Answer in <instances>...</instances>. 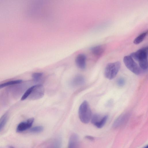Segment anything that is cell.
<instances>
[{
  "label": "cell",
  "instance_id": "8",
  "mask_svg": "<svg viewBox=\"0 0 148 148\" xmlns=\"http://www.w3.org/2000/svg\"><path fill=\"white\" fill-rule=\"evenodd\" d=\"M79 142L78 135L75 133L72 134L69 138L68 148H78Z\"/></svg>",
  "mask_w": 148,
  "mask_h": 148
},
{
  "label": "cell",
  "instance_id": "2",
  "mask_svg": "<svg viewBox=\"0 0 148 148\" xmlns=\"http://www.w3.org/2000/svg\"><path fill=\"white\" fill-rule=\"evenodd\" d=\"M78 114L80 120L84 123H88L91 120L92 112L89 105L87 101H84L80 105L79 109Z\"/></svg>",
  "mask_w": 148,
  "mask_h": 148
},
{
  "label": "cell",
  "instance_id": "5",
  "mask_svg": "<svg viewBox=\"0 0 148 148\" xmlns=\"http://www.w3.org/2000/svg\"><path fill=\"white\" fill-rule=\"evenodd\" d=\"M45 89L43 85L37 84L33 86L32 92L29 96L33 100H37L42 98L44 95Z\"/></svg>",
  "mask_w": 148,
  "mask_h": 148
},
{
  "label": "cell",
  "instance_id": "4",
  "mask_svg": "<svg viewBox=\"0 0 148 148\" xmlns=\"http://www.w3.org/2000/svg\"><path fill=\"white\" fill-rule=\"evenodd\" d=\"M124 63L126 67L136 75H139L141 72V69L130 56L124 57Z\"/></svg>",
  "mask_w": 148,
  "mask_h": 148
},
{
  "label": "cell",
  "instance_id": "19",
  "mask_svg": "<svg viewBox=\"0 0 148 148\" xmlns=\"http://www.w3.org/2000/svg\"><path fill=\"white\" fill-rule=\"evenodd\" d=\"M125 80L123 77H120L117 80V84L119 87L123 86L125 85Z\"/></svg>",
  "mask_w": 148,
  "mask_h": 148
},
{
  "label": "cell",
  "instance_id": "21",
  "mask_svg": "<svg viewBox=\"0 0 148 148\" xmlns=\"http://www.w3.org/2000/svg\"><path fill=\"white\" fill-rule=\"evenodd\" d=\"M8 148H15L12 146H9L8 147Z\"/></svg>",
  "mask_w": 148,
  "mask_h": 148
},
{
  "label": "cell",
  "instance_id": "11",
  "mask_svg": "<svg viewBox=\"0 0 148 148\" xmlns=\"http://www.w3.org/2000/svg\"><path fill=\"white\" fill-rule=\"evenodd\" d=\"M90 50L92 53L95 55H101L104 51V47L102 45H97L92 47Z\"/></svg>",
  "mask_w": 148,
  "mask_h": 148
},
{
  "label": "cell",
  "instance_id": "12",
  "mask_svg": "<svg viewBox=\"0 0 148 148\" xmlns=\"http://www.w3.org/2000/svg\"><path fill=\"white\" fill-rule=\"evenodd\" d=\"M148 31H147L140 34L134 39L133 41L134 43L136 45L140 44L143 41Z\"/></svg>",
  "mask_w": 148,
  "mask_h": 148
},
{
  "label": "cell",
  "instance_id": "13",
  "mask_svg": "<svg viewBox=\"0 0 148 148\" xmlns=\"http://www.w3.org/2000/svg\"><path fill=\"white\" fill-rule=\"evenodd\" d=\"M85 82L84 77L81 75H78L75 77L73 79V83L75 86H78L82 85Z\"/></svg>",
  "mask_w": 148,
  "mask_h": 148
},
{
  "label": "cell",
  "instance_id": "17",
  "mask_svg": "<svg viewBox=\"0 0 148 148\" xmlns=\"http://www.w3.org/2000/svg\"><path fill=\"white\" fill-rule=\"evenodd\" d=\"M42 75V73H33L32 76L34 81L36 82L40 80Z\"/></svg>",
  "mask_w": 148,
  "mask_h": 148
},
{
  "label": "cell",
  "instance_id": "14",
  "mask_svg": "<svg viewBox=\"0 0 148 148\" xmlns=\"http://www.w3.org/2000/svg\"><path fill=\"white\" fill-rule=\"evenodd\" d=\"M22 82V80L21 79L12 80L0 84V89L9 86L19 84L21 83Z\"/></svg>",
  "mask_w": 148,
  "mask_h": 148
},
{
  "label": "cell",
  "instance_id": "16",
  "mask_svg": "<svg viewBox=\"0 0 148 148\" xmlns=\"http://www.w3.org/2000/svg\"><path fill=\"white\" fill-rule=\"evenodd\" d=\"M44 128L42 126H38L33 127L29 130L30 132L33 133H38L42 132Z\"/></svg>",
  "mask_w": 148,
  "mask_h": 148
},
{
  "label": "cell",
  "instance_id": "9",
  "mask_svg": "<svg viewBox=\"0 0 148 148\" xmlns=\"http://www.w3.org/2000/svg\"><path fill=\"white\" fill-rule=\"evenodd\" d=\"M86 57L85 55L83 54H80L76 58V64L79 68L84 69L86 67Z\"/></svg>",
  "mask_w": 148,
  "mask_h": 148
},
{
  "label": "cell",
  "instance_id": "20",
  "mask_svg": "<svg viewBox=\"0 0 148 148\" xmlns=\"http://www.w3.org/2000/svg\"><path fill=\"white\" fill-rule=\"evenodd\" d=\"M85 138L90 140H94L93 137L90 136H85Z\"/></svg>",
  "mask_w": 148,
  "mask_h": 148
},
{
  "label": "cell",
  "instance_id": "7",
  "mask_svg": "<svg viewBox=\"0 0 148 148\" xmlns=\"http://www.w3.org/2000/svg\"><path fill=\"white\" fill-rule=\"evenodd\" d=\"M129 117L128 114L125 113L121 115L114 122L113 127L116 128L121 126L126 123Z\"/></svg>",
  "mask_w": 148,
  "mask_h": 148
},
{
  "label": "cell",
  "instance_id": "15",
  "mask_svg": "<svg viewBox=\"0 0 148 148\" xmlns=\"http://www.w3.org/2000/svg\"><path fill=\"white\" fill-rule=\"evenodd\" d=\"M8 117V112L4 113L0 118V132L5 126L7 122Z\"/></svg>",
  "mask_w": 148,
  "mask_h": 148
},
{
  "label": "cell",
  "instance_id": "6",
  "mask_svg": "<svg viewBox=\"0 0 148 148\" xmlns=\"http://www.w3.org/2000/svg\"><path fill=\"white\" fill-rule=\"evenodd\" d=\"M34 120L33 118H30L27 120L26 121L20 123L17 127L16 132H21L30 128L33 123Z\"/></svg>",
  "mask_w": 148,
  "mask_h": 148
},
{
  "label": "cell",
  "instance_id": "1",
  "mask_svg": "<svg viewBox=\"0 0 148 148\" xmlns=\"http://www.w3.org/2000/svg\"><path fill=\"white\" fill-rule=\"evenodd\" d=\"M147 47L142 48L136 51L131 53L130 56L138 62L139 66L144 70L148 67Z\"/></svg>",
  "mask_w": 148,
  "mask_h": 148
},
{
  "label": "cell",
  "instance_id": "3",
  "mask_svg": "<svg viewBox=\"0 0 148 148\" xmlns=\"http://www.w3.org/2000/svg\"><path fill=\"white\" fill-rule=\"evenodd\" d=\"M121 65V63L119 61L108 64L104 71V75L106 77L110 80L114 79L119 72Z\"/></svg>",
  "mask_w": 148,
  "mask_h": 148
},
{
  "label": "cell",
  "instance_id": "10",
  "mask_svg": "<svg viewBox=\"0 0 148 148\" xmlns=\"http://www.w3.org/2000/svg\"><path fill=\"white\" fill-rule=\"evenodd\" d=\"M108 117L106 115L103 116H100L94 125L98 128H101L106 123Z\"/></svg>",
  "mask_w": 148,
  "mask_h": 148
},
{
  "label": "cell",
  "instance_id": "22",
  "mask_svg": "<svg viewBox=\"0 0 148 148\" xmlns=\"http://www.w3.org/2000/svg\"><path fill=\"white\" fill-rule=\"evenodd\" d=\"M143 148H148V145H147L145 146V147H144Z\"/></svg>",
  "mask_w": 148,
  "mask_h": 148
},
{
  "label": "cell",
  "instance_id": "18",
  "mask_svg": "<svg viewBox=\"0 0 148 148\" xmlns=\"http://www.w3.org/2000/svg\"><path fill=\"white\" fill-rule=\"evenodd\" d=\"M33 88V86L29 88L26 90L22 96L21 98V100H24L29 97L32 92Z\"/></svg>",
  "mask_w": 148,
  "mask_h": 148
}]
</instances>
